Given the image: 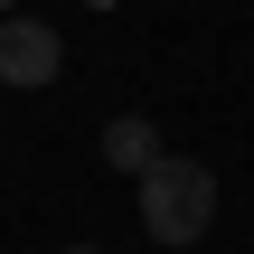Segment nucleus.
<instances>
[{"label": "nucleus", "mask_w": 254, "mask_h": 254, "mask_svg": "<svg viewBox=\"0 0 254 254\" xmlns=\"http://www.w3.org/2000/svg\"><path fill=\"white\" fill-rule=\"evenodd\" d=\"M141 226L160 236V245H198L207 226H217V179L198 170V160H151L141 170Z\"/></svg>", "instance_id": "nucleus-1"}, {"label": "nucleus", "mask_w": 254, "mask_h": 254, "mask_svg": "<svg viewBox=\"0 0 254 254\" xmlns=\"http://www.w3.org/2000/svg\"><path fill=\"white\" fill-rule=\"evenodd\" d=\"M57 57L66 47L47 19H19V9L0 19V85H57Z\"/></svg>", "instance_id": "nucleus-2"}, {"label": "nucleus", "mask_w": 254, "mask_h": 254, "mask_svg": "<svg viewBox=\"0 0 254 254\" xmlns=\"http://www.w3.org/2000/svg\"><path fill=\"white\" fill-rule=\"evenodd\" d=\"M104 160L141 179V170L160 160V132H151V113H123V123H104Z\"/></svg>", "instance_id": "nucleus-3"}, {"label": "nucleus", "mask_w": 254, "mask_h": 254, "mask_svg": "<svg viewBox=\"0 0 254 254\" xmlns=\"http://www.w3.org/2000/svg\"><path fill=\"white\" fill-rule=\"evenodd\" d=\"M66 254H94V245H66Z\"/></svg>", "instance_id": "nucleus-4"}, {"label": "nucleus", "mask_w": 254, "mask_h": 254, "mask_svg": "<svg viewBox=\"0 0 254 254\" xmlns=\"http://www.w3.org/2000/svg\"><path fill=\"white\" fill-rule=\"evenodd\" d=\"M0 19H9V0H0Z\"/></svg>", "instance_id": "nucleus-5"}]
</instances>
